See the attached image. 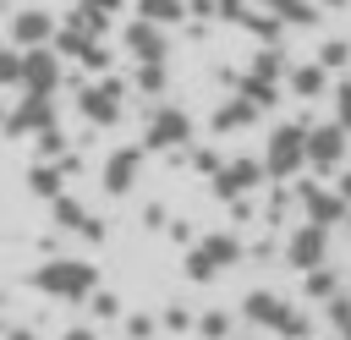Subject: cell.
<instances>
[{"label": "cell", "mask_w": 351, "mask_h": 340, "mask_svg": "<svg viewBox=\"0 0 351 340\" xmlns=\"http://www.w3.org/2000/svg\"><path fill=\"white\" fill-rule=\"evenodd\" d=\"M38 291H49V296H66V302H77V296H93V285H99V274H93V263H82V258H49L38 274Z\"/></svg>", "instance_id": "cell-1"}, {"label": "cell", "mask_w": 351, "mask_h": 340, "mask_svg": "<svg viewBox=\"0 0 351 340\" xmlns=\"http://www.w3.org/2000/svg\"><path fill=\"white\" fill-rule=\"evenodd\" d=\"M307 159H302V126H274L269 148H263V170L269 175H296Z\"/></svg>", "instance_id": "cell-2"}, {"label": "cell", "mask_w": 351, "mask_h": 340, "mask_svg": "<svg viewBox=\"0 0 351 340\" xmlns=\"http://www.w3.org/2000/svg\"><path fill=\"white\" fill-rule=\"evenodd\" d=\"M241 258V247H236V236H208L192 258H186V269H192V280H214L219 269H230Z\"/></svg>", "instance_id": "cell-3"}, {"label": "cell", "mask_w": 351, "mask_h": 340, "mask_svg": "<svg viewBox=\"0 0 351 340\" xmlns=\"http://www.w3.org/2000/svg\"><path fill=\"white\" fill-rule=\"evenodd\" d=\"M340 154H346V132L340 126H307L302 132V159L307 165H340Z\"/></svg>", "instance_id": "cell-4"}, {"label": "cell", "mask_w": 351, "mask_h": 340, "mask_svg": "<svg viewBox=\"0 0 351 340\" xmlns=\"http://www.w3.org/2000/svg\"><path fill=\"white\" fill-rule=\"evenodd\" d=\"M55 77H60V66H55V55H49L44 44H38V49H22V71H16V82H22L27 93H49Z\"/></svg>", "instance_id": "cell-5"}, {"label": "cell", "mask_w": 351, "mask_h": 340, "mask_svg": "<svg viewBox=\"0 0 351 340\" xmlns=\"http://www.w3.org/2000/svg\"><path fill=\"white\" fill-rule=\"evenodd\" d=\"M82 115L99 121V126H110V121L121 115V88H115V82H93V88H82Z\"/></svg>", "instance_id": "cell-6"}, {"label": "cell", "mask_w": 351, "mask_h": 340, "mask_svg": "<svg viewBox=\"0 0 351 340\" xmlns=\"http://www.w3.org/2000/svg\"><path fill=\"white\" fill-rule=\"evenodd\" d=\"M126 49H132L143 66H159V55H165V38H159V27H154V22H143V16H137V22L126 27Z\"/></svg>", "instance_id": "cell-7"}, {"label": "cell", "mask_w": 351, "mask_h": 340, "mask_svg": "<svg viewBox=\"0 0 351 340\" xmlns=\"http://www.w3.org/2000/svg\"><path fill=\"white\" fill-rule=\"evenodd\" d=\"M186 137H192V121H186L181 110H159L154 126H148V143H154V148H176V143H186Z\"/></svg>", "instance_id": "cell-8"}, {"label": "cell", "mask_w": 351, "mask_h": 340, "mask_svg": "<svg viewBox=\"0 0 351 340\" xmlns=\"http://www.w3.org/2000/svg\"><path fill=\"white\" fill-rule=\"evenodd\" d=\"M291 263L296 269H318L324 263V225H302L291 236Z\"/></svg>", "instance_id": "cell-9"}, {"label": "cell", "mask_w": 351, "mask_h": 340, "mask_svg": "<svg viewBox=\"0 0 351 340\" xmlns=\"http://www.w3.org/2000/svg\"><path fill=\"white\" fill-rule=\"evenodd\" d=\"M49 33H55V27H49V16H44V11H16V16H11V38H16L22 49H38Z\"/></svg>", "instance_id": "cell-10"}, {"label": "cell", "mask_w": 351, "mask_h": 340, "mask_svg": "<svg viewBox=\"0 0 351 340\" xmlns=\"http://www.w3.org/2000/svg\"><path fill=\"white\" fill-rule=\"evenodd\" d=\"M137 165H143L137 148H115V154L104 159V186H110V192H126V186L137 181Z\"/></svg>", "instance_id": "cell-11"}, {"label": "cell", "mask_w": 351, "mask_h": 340, "mask_svg": "<svg viewBox=\"0 0 351 340\" xmlns=\"http://www.w3.org/2000/svg\"><path fill=\"white\" fill-rule=\"evenodd\" d=\"M55 219L66 225V230H82V236H99V219L82 208V203H71V197H55Z\"/></svg>", "instance_id": "cell-12"}, {"label": "cell", "mask_w": 351, "mask_h": 340, "mask_svg": "<svg viewBox=\"0 0 351 340\" xmlns=\"http://www.w3.org/2000/svg\"><path fill=\"white\" fill-rule=\"evenodd\" d=\"M263 11H269L274 22H313V16H318L307 0H263Z\"/></svg>", "instance_id": "cell-13"}, {"label": "cell", "mask_w": 351, "mask_h": 340, "mask_svg": "<svg viewBox=\"0 0 351 340\" xmlns=\"http://www.w3.org/2000/svg\"><path fill=\"white\" fill-rule=\"evenodd\" d=\"M258 175H263V165H247V159H241V165H230V170L219 175V192H241V186H252Z\"/></svg>", "instance_id": "cell-14"}, {"label": "cell", "mask_w": 351, "mask_h": 340, "mask_svg": "<svg viewBox=\"0 0 351 340\" xmlns=\"http://www.w3.org/2000/svg\"><path fill=\"white\" fill-rule=\"evenodd\" d=\"M307 208H313L307 225H329V219H340V203H335L329 192H318V186H307Z\"/></svg>", "instance_id": "cell-15"}, {"label": "cell", "mask_w": 351, "mask_h": 340, "mask_svg": "<svg viewBox=\"0 0 351 340\" xmlns=\"http://www.w3.org/2000/svg\"><path fill=\"white\" fill-rule=\"evenodd\" d=\"M291 88H296L302 99L324 93V66H296V71H291Z\"/></svg>", "instance_id": "cell-16"}, {"label": "cell", "mask_w": 351, "mask_h": 340, "mask_svg": "<svg viewBox=\"0 0 351 340\" xmlns=\"http://www.w3.org/2000/svg\"><path fill=\"white\" fill-rule=\"evenodd\" d=\"M143 22H154V27L181 22V0H143Z\"/></svg>", "instance_id": "cell-17"}, {"label": "cell", "mask_w": 351, "mask_h": 340, "mask_svg": "<svg viewBox=\"0 0 351 340\" xmlns=\"http://www.w3.org/2000/svg\"><path fill=\"white\" fill-rule=\"evenodd\" d=\"M335 126H340V132H351V82H340V88H335Z\"/></svg>", "instance_id": "cell-18"}, {"label": "cell", "mask_w": 351, "mask_h": 340, "mask_svg": "<svg viewBox=\"0 0 351 340\" xmlns=\"http://www.w3.org/2000/svg\"><path fill=\"white\" fill-rule=\"evenodd\" d=\"M247 121H252V104H247V99H241V104H230L225 115H214V126H247Z\"/></svg>", "instance_id": "cell-19"}, {"label": "cell", "mask_w": 351, "mask_h": 340, "mask_svg": "<svg viewBox=\"0 0 351 340\" xmlns=\"http://www.w3.org/2000/svg\"><path fill=\"white\" fill-rule=\"evenodd\" d=\"M22 71V49H0V82H16Z\"/></svg>", "instance_id": "cell-20"}, {"label": "cell", "mask_w": 351, "mask_h": 340, "mask_svg": "<svg viewBox=\"0 0 351 340\" xmlns=\"http://www.w3.org/2000/svg\"><path fill=\"white\" fill-rule=\"evenodd\" d=\"M307 291H313V296H335V274L313 269V274H307Z\"/></svg>", "instance_id": "cell-21"}, {"label": "cell", "mask_w": 351, "mask_h": 340, "mask_svg": "<svg viewBox=\"0 0 351 340\" xmlns=\"http://www.w3.org/2000/svg\"><path fill=\"white\" fill-rule=\"evenodd\" d=\"M197 329H203L208 340H225V329H230V318H225V313H208V318H203Z\"/></svg>", "instance_id": "cell-22"}, {"label": "cell", "mask_w": 351, "mask_h": 340, "mask_svg": "<svg viewBox=\"0 0 351 340\" xmlns=\"http://www.w3.org/2000/svg\"><path fill=\"white\" fill-rule=\"evenodd\" d=\"M33 192H49V197H55V192H60V175H55V170H33Z\"/></svg>", "instance_id": "cell-23"}, {"label": "cell", "mask_w": 351, "mask_h": 340, "mask_svg": "<svg viewBox=\"0 0 351 340\" xmlns=\"http://www.w3.org/2000/svg\"><path fill=\"white\" fill-rule=\"evenodd\" d=\"M346 55H351V44H340V38H335V44H324V66H340Z\"/></svg>", "instance_id": "cell-24"}, {"label": "cell", "mask_w": 351, "mask_h": 340, "mask_svg": "<svg viewBox=\"0 0 351 340\" xmlns=\"http://www.w3.org/2000/svg\"><path fill=\"white\" fill-rule=\"evenodd\" d=\"M66 340H93V329H66Z\"/></svg>", "instance_id": "cell-25"}, {"label": "cell", "mask_w": 351, "mask_h": 340, "mask_svg": "<svg viewBox=\"0 0 351 340\" xmlns=\"http://www.w3.org/2000/svg\"><path fill=\"white\" fill-rule=\"evenodd\" d=\"M0 11H5V0H0Z\"/></svg>", "instance_id": "cell-26"}]
</instances>
